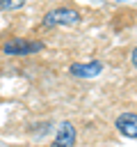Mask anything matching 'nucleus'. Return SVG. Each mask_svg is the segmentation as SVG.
<instances>
[{
	"label": "nucleus",
	"instance_id": "f257e3e1",
	"mask_svg": "<svg viewBox=\"0 0 137 147\" xmlns=\"http://www.w3.org/2000/svg\"><path fill=\"white\" fill-rule=\"evenodd\" d=\"M80 23V11L71 9V7H57L53 11H48L43 16V25L46 28H57V25H75Z\"/></svg>",
	"mask_w": 137,
	"mask_h": 147
},
{
	"label": "nucleus",
	"instance_id": "39448f33",
	"mask_svg": "<svg viewBox=\"0 0 137 147\" xmlns=\"http://www.w3.org/2000/svg\"><path fill=\"white\" fill-rule=\"evenodd\" d=\"M73 142H75V126L71 122H64L57 129V136H55L53 147H73Z\"/></svg>",
	"mask_w": 137,
	"mask_h": 147
},
{
	"label": "nucleus",
	"instance_id": "20e7f679",
	"mask_svg": "<svg viewBox=\"0 0 137 147\" xmlns=\"http://www.w3.org/2000/svg\"><path fill=\"white\" fill-rule=\"evenodd\" d=\"M116 129L126 138H137V113H123L116 117Z\"/></svg>",
	"mask_w": 137,
	"mask_h": 147
},
{
	"label": "nucleus",
	"instance_id": "423d86ee",
	"mask_svg": "<svg viewBox=\"0 0 137 147\" xmlns=\"http://www.w3.org/2000/svg\"><path fill=\"white\" fill-rule=\"evenodd\" d=\"M25 0H0V11H7V9H18L23 7Z\"/></svg>",
	"mask_w": 137,
	"mask_h": 147
},
{
	"label": "nucleus",
	"instance_id": "f03ea898",
	"mask_svg": "<svg viewBox=\"0 0 137 147\" xmlns=\"http://www.w3.org/2000/svg\"><path fill=\"white\" fill-rule=\"evenodd\" d=\"M43 48L41 41H27V39H11L2 46L5 55H30V53H39Z\"/></svg>",
	"mask_w": 137,
	"mask_h": 147
},
{
	"label": "nucleus",
	"instance_id": "7ed1b4c3",
	"mask_svg": "<svg viewBox=\"0 0 137 147\" xmlns=\"http://www.w3.org/2000/svg\"><path fill=\"white\" fill-rule=\"evenodd\" d=\"M100 71H103V64L98 60H91V62H84V64L82 62H75V64L68 67V74L75 76V78H94Z\"/></svg>",
	"mask_w": 137,
	"mask_h": 147
},
{
	"label": "nucleus",
	"instance_id": "0eeeda50",
	"mask_svg": "<svg viewBox=\"0 0 137 147\" xmlns=\"http://www.w3.org/2000/svg\"><path fill=\"white\" fill-rule=\"evenodd\" d=\"M130 60H132V64H135V67H137V48H135V51H132V57H130Z\"/></svg>",
	"mask_w": 137,
	"mask_h": 147
}]
</instances>
